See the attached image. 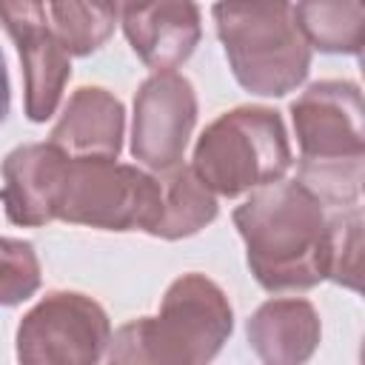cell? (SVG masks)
I'll list each match as a JSON object with an SVG mask.
<instances>
[{
	"instance_id": "1",
	"label": "cell",
	"mask_w": 365,
	"mask_h": 365,
	"mask_svg": "<svg viewBox=\"0 0 365 365\" xmlns=\"http://www.w3.org/2000/svg\"><path fill=\"white\" fill-rule=\"evenodd\" d=\"M245 259L265 291H308L328 279L331 245L322 202L297 180L268 182L234 208Z\"/></svg>"
},
{
	"instance_id": "2",
	"label": "cell",
	"mask_w": 365,
	"mask_h": 365,
	"mask_svg": "<svg viewBox=\"0 0 365 365\" xmlns=\"http://www.w3.org/2000/svg\"><path fill=\"white\" fill-rule=\"evenodd\" d=\"M234 331V311L222 288L202 274L177 277L157 317L125 322L111 339L106 359L123 365H202L220 354Z\"/></svg>"
},
{
	"instance_id": "3",
	"label": "cell",
	"mask_w": 365,
	"mask_h": 365,
	"mask_svg": "<svg viewBox=\"0 0 365 365\" xmlns=\"http://www.w3.org/2000/svg\"><path fill=\"white\" fill-rule=\"evenodd\" d=\"M299 177L322 205H354L362 188V91L351 80H319L291 103Z\"/></svg>"
},
{
	"instance_id": "4",
	"label": "cell",
	"mask_w": 365,
	"mask_h": 365,
	"mask_svg": "<svg viewBox=\"0 0 365 365\" xmlns=\"http://www.w3.org/2000/svg\"><path fill=\"white\" fill-rule=\"evenodd\" d=\"M211 17L245 91L282 97L308 77L311 46L294 20L291 0H217Z\"/></svg>"
},
{
	"instance_id": "5",
	"label": "cell",
	"mask_w": 365,
	"mask_h": 365,
	"mask_svg": "<svg viewBox=\"0 0 365 365\" xmlns=\"http://www.w3.org/2000/svg\"><path fill=\"white\" fill-rule=\"evenodd\" d=\"M291 145L279 111L240 106L220 114L194 145L197 177L222 197L277 182L291 168Z\"/></svg>"
},
{
	"instance_id": "6",
	"label": "cell",
	"mask_w": 365,
	"mask_h": 365,
	"mask_svg": "<svg viewBox=\"0 0 365 365\" xmlns=\"http://www.w3.org/2000/svg\"><path fill=\"white\" fill-rule=\"evenodd\" d=\"M157 202L154 174L103 157H68L57 194V220L103 231H148Z\"/></svg>"
},
{
	"instance_id": "7",
	"label": "cell",
	"mask_w": 365,
	"mask_h": 365,
	"mask_svg": "<svg viewBox=\"0 0 365 365\" xmlns=\"http://www.w3.org/2000/svg\"><path fill=\"white\" fill-rule=\"evenodd\" d=\"M111 325L100 302L77 291L46 294L17 328V359L26 365H94L106 356Z\"/></svg>"
},
{
	"instance_id": "8",
	"label": "cell",
	"mask_w": 365,
	"mask_h": 365,
	"mask_svg": "<svg viewBox=\"0 0 365 365\" xmlns=\"http://www.w3.org/2000/svg\"><path fill=\"white\" fill-rule=\"evenodd\" d=\"M0 26L14 40L23 63V106L31 123H46L71 77L68 51L46 20L43 0H0Z\"/></svg>"
},
{
	"instance_id": "9",
	"label": "cell",
	"mask_w": 365,
	"mask_h": 365,
	"mask_svg": "<svg viewBox=\"0 0 365 365\" xmlns=\"http://www.w3.org/2000/svg\"><path fill=\"white\" fill-rule=\"evenodd\" d=\"M197 125L194 86L177 71H154L134 94L131 154L160 171L177 165Z\"/></svg>"
},
{
	"instance_id": "10",
	"label": "cell",
	"mask_w": 365,
	"mask_h": 365,
	"mask_svg": "<svg viewBox=\"0 0 365 365\" xmlns=\"http://www.w3.org/2000/svg\"><path fill=\"white\" fill-rule=\"evenodd\" d=\"M68 154L51 143L17 145L3 160V208L9 222L37 228L57 220V194Z\"/></svg>"
},
{
	"instance_id": "11",
	"label": "cell",
	"mask_w": 365,
	"mask_h": 365,
	"mask_svg": "<svg viewBox=\"0 0 365 365\" xmlns=\"http://www.w3.org/2000/svg\"><path fill=\"white\" fill-rule=\"evenodd\" d=\"M123 31L148 68L174 71L200 46L202 20L194 0H145L123 14Z\"/></svg>"
},
{
	"instance_id": "12",
	"label": "cell",
	"mask_w": 365,
	"mask_h": 365,
	"mask_svg": "<svg viewBox=\"0 0 365 365\" xmlns=\"http://www.w3.org/2000/svg\"><path fill=\"white\" fill-rule=\"evenodd\" d=\"M125 111L123 103L97 86L77 88L60 120L51 128V145H57L68 157H103L117 160L123 151Z\"/></svg>"
},
{
	"instance_id": "13",
	"label": "cell",
	"mask_w": 365,
	"mask_h": 365,
	"mask_svg": "<svg viewBox=\"0 0 365 365\" xmlns=\"http://www.w3.org/2000/svg\"><path fill=\"white\" fill-rule=\"evenodd\" d=\"M251 351L268 365H299L314 356L322 325L308 299L279 297L262 302L245 322Z\"/></svg>"
},
{
	"instance_id": "14",
	"label": "cell",
	"mask_w": 365,
	"mask_h": 365,
	"mask_svg": "<svg viewBox=\"0 0 365 365\" xmlns=\"http://www.w3.org/2000/svg\"><path fill=\"white\" fill-rule=\"evenodd\" d=\"M160 188L157 217L148 228L151 237L163 240H182L202 231L217 217V197L214 191L197 177L191 165H168L154 174Z\"/></svg>"
},
{
	"instance_id": "15",
	"label": "cell",
	"mask_w": 365,
	"mask_h": 365,
	"mask_svg": "<svg viewBox=\"0 0 365 365\" xmlns=\"http://www.w3.org/2000/svg\"><path fill=\"white\" fill-rule=\"evenodd\" d=\"M294 20L308 46L325 54H359L365 43L362 0H297Z\"/></svg>"
},
{
	"instance_id": "16",
	"label": "cell",
	"mask_w": 365,
	"mask_h": 365,
	"mask_svg": "<svg viewBox=\"0 0 365 365\" xmlns=\"http://www.w3.org/2000/svg\"><path fill=\"white\" fill-rule=\"evenodd\" d=\"M48 9L60 46L74 57L106 46L117 26V9L108 0H48Z\"/></svg>"
},
{
	"instance_id": "17",
	"label": "cell",
	"mask_w": 365,
	"mask_h": 365,
	"mask_svg": "<svg viewBox=\"0 0 365 365\" xmlns=\"http://www.w3.org/2000/svg\"><path fill=\"white\" fill-rule=\"evenodd\" d=\"M328 245H331V262H328V279L336 285H345L351 291H359L362 279V211L359 205H348L342 214L328 220Z\"/></svg>"
},
{
	"instance_id": "18",
	"label": "cell",
	"mask_w": 365,
	"mask_h": 365,
	"mask_svg": "<svg viewBox=\"0 0 365 365\" xmlns=\"http://www.w3.org/2000/svg\"><path fill=\"white\" fill-rule=\"evenodd\" d=\"M40 288V259L26 240L0 237V305H20Z\"/></svg>"
},
{
	"instance_id": "19",
	"label": "cell",
	"mask_w": 365,
	"mask_h": 365,
	"mask_svg": "<svg viewBox=\"0 0 365 365\" xmlns=\"http://www.w3.org/2000/svg\"><path fill=\"white\" fill-rule=\"evenodd\" d=\"M9 100H11L9 74H6V60H3V51H0V123H3L6 114H9Z\"/></svg>"
},
{
	"instance_id": "20",
	"label": "cell",
	"mask_w": 365,
	"mask_h": 365,
	"mask_svg": "<svg viewBox=\"0 0 365 365\" xmlns=\"http://www.w3.org/2000/svg\"><path fill=\"white\" fill-rule=\"evenodd\" d=\"M114 9H117V14H125V11H134L137 6H143L145 0H108Z\"/></svg>"
}]
</instances>
